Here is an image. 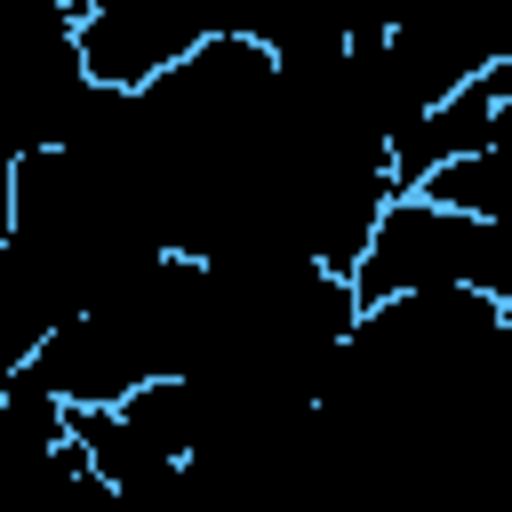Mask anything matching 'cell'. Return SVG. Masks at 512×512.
Returning a JSON list of instances; mask_svg holds the SVG:
<instances>
[{
  "mask_svg": "<svg viewBox=\"0 0 512 512\" xmlns=\"http://www.w3.org/2000/svg\"><path fill=\"white\" fill-rule=\"evenodd\" d=\"M416 288H472L512 312V224H480L424 192H392V208L352 272V296L368 312V304H392Z\"/></svg>",
  "mask_w": 512,
  "mask_h": 512,
  "instance_id": "1",
  "label": "cell"
}]
</instances>
